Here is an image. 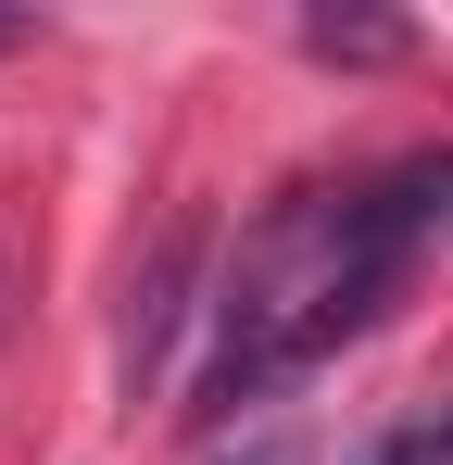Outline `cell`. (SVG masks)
Here are the masks:
<instances>
[{
    "label": "cell",
    "instance_id": "2",
    "mask_svg": "<svg viewBox=\"0 0 453 465\" xmlns=\"http://www.w3.org/2000/svg\"><path fill=\"white\" fill-rule=\"evenodd\" d=\"M202 252H215V227H202V214H176L164 252L139 264V290H126V352H114V365H126V402L164 378V352H176V327H189V290H202Z\"/></svg>",
    "mask_w": 453,
    "mask_h": 465
},
{
    "label": "cell",
    "instance_id": "3",
    "mask_svg": "<svg viewBox=\"0 0 453 465\" xmlns=\"http://www.w3.org/2000/svg\"><path fill=\"white\" fill-rule=\"evenodd\" d=\"M366 214L403 239V252L441 239L453 227V152H416V163H390V176H366Z\"/></svg>",
    "mask_w": 453,
    "mask_h": 465
},
{
    "label": "cell",
    "instance_id": "4",
    "mask_svg": "<svg viewBox=\"0 0 453 465\" xmlns=\"http://www.w3.org/2000/svg\"><path fill=\"white\" fill-rule=\"evenodd\" d=\"M302 38H315L327 64H390V51H403V25H390V13H315Z\"/></svg>",
    "mask_w": 453,
    "mask_h": 465
},
{
    "label": "cell",
    "instance_id": "1",
    "mask_svg": "<svg viewBox=\"0 0 453 465\" xmlns=\"http://www.w3.org/2000/svg\"><path fill=\"white\" fill-rule=\"evenodd\" d=\"M403 239L366 214V189H315V202H277L252 252H239V277H226L215 302V365L189 390V415L226 428L239 402H265V390H290L315 352H340V340H366L390 290H403Z\"/></svg>",
    "mask_w": 453,
    "mask_h": 465
},
{
    "label": "cell",
    "instance_id": "6",
    "mask_svg": "<svg viewBox=\"0 0 453 465\" xmlns=\"http://www.w3.org/2000/svg\"><path fill=\"white\" fill-rule=\"evenodd\" d=\"M366 465H416V440H378V453H366Z\"/></svg>",
    "mask_w": 453,
    "mask_h": 465
},
{
    "label": "cell",
    "instance_id": "5",
    "mask_svg": "<svg viewBox=\"0 0 453 465\" xmlns=\"http://www.w3.org/2000/svg\"><path fill=\"white\" fill-rule=\"evenodd\" d=\"M416 465H453V415H441V428H428V440H416Z\"/></svg>",
    "mask_w": 453,
    "mask_h": 465
},
{
    "label": "cell",
    "instance_id": "8",
    "mask_svg": "<svg viewBox=\"0 0 453 465\" xmlns=\"http://www.w3.org/2000/svg\"><path fill=\"white\" fill-rule=\"evenodd\" d=\"M239 465H290V453H239Z\"/></svg>",
    "mask_w": 453,
    "mask_h": 465
},
{
    "label": "cell",
    "instance_id": "7",
    "mask_svg": "<svg viewBox=\"0 0 453 465\" xmlns=\"http://www.w3.org/2000/svg\"><path fill=\"white\" fill-rule=\"evenodd\" d=\"M13 38H25V25H13V13H0V51H13Z\"/></svg>",
    "mask_w": 453,
    "mask_h": 465
}]
</instances>
